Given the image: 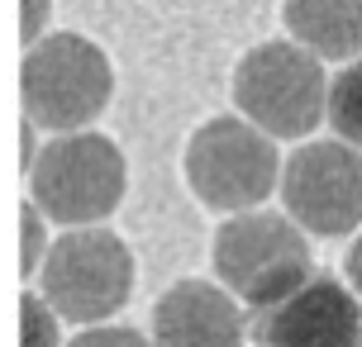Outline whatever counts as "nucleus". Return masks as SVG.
<instances>
[{"mask_svg": "<svg viewBox=\"0 0 362 347\" xmlns=\"http://www.w3.org/2000/svg\"><path fill=\"white\" fill-rule=\"evenodd\" d=\"M43 24H48V0H24V43L34 48V43H43Z\"/></svg>", "mask_w": 362, "mask_h": 347, "instance_id": "nucleus-15", "label": "nucleus"}, {"mask_svg": "<svg viewBox=\"0 0 362 347\" xmlns=\"http://www.w3.org/2000/svg\"><path fill=\"white\" fill-rule=\"evenodd\" d=\"M43 300L72 324H100L134 295V257L105 229H72L43 262Z\"/></svg>", "mask_w": 362, "mask_h": 347, "instance_id": "nucleus-6", "label": "nucleus"}, {"mask_svg": "<svg viewBox=\"0 0 362 347\" xmlns=\"http://www.w3.org/2000/svg\"><path fill=\"white\" fill-rule=\"evenodd\" d=\"M348 286H353V295L362 300V233H358V243L348 248Z\"/></svg>", "mask_w": 362, "mask_h": 347, "instance_id": "nucleus-16", "label": "nucleus"}, {"mask_svg": "<svg viewBox=\"0 0 362 347\" xmlns=\"http://www.w3.org/2000/svg\"><path fill=\"white\" fill-rule=\"evenodd\" d=\"M24 114L29 124L57 128V133H81L95 114L110 105L115 72L110 57L81 34H53L24 53L19 72Z\"/></svg>", "mask_w": 362, "mask_h": 347, "instance_id": "nucleus-4", "label": "nucleus"}, {"mask_svg": "<svg viewBox=\"0 0 362 347\" xmlns=\"http://www.w3.org/2000/svg\"><path fill=\"white\" fill-rule=\"evenodd\" d=\"M257 347H362V300L334 276H310L281 305L257 310Z\"/></svg>", "mask_w": 362, "mask_h": 347, "instance_id": "nucleus-8", "label": "nucleus"}, {"mask_svg": "<svg viewBox=\"0 0 362 347\" xmlns=\"http://www.w3.org/2000/svg\"><path fill=\"white\" fill-rule=\"evenodd\" d=\"M153 347H243L238 300L215 281H177L153 310Z\"/></svg>", "mask_w": 362, "mask_h": 347, "instance_id": "nucleus-9", "label": "nucleus"}, {"mask_svg": "<svg viewBox=\"0 0 362 347\" xmlns=\"http://www.w3.org/2000/svg\"><path fill=\"white\" fill-rule=\"evenodd\" d=\"M281 205L305 233L339 238L362 229V157L344 138L305 143L281 166Z\"/></svg>", "mask_w": 362, "mask_h": 347, "instance_id": "nucleus-7", "label": "nucleus"}, {"mask_svg": "<svg viewBox=\"0 0 362 347\" xmlns=\"http://www.w3.org/2000/svg\"><path fill=\"white\" fill-rule=\"evenodd\" d=\"M19 310H24V347H62V338H57V319H62V314H57L43 295H38V300L24 295Z\"/></svg>", "mask_w": 362, "mask_h": 347, "instance_id": "nucleus-12", "label": "nucleus"}, {"mask_svg": "<svg viewBox=\"0 0 362 347\" xmlns=\"http://www.w3.org/2000/svg\"><path fill=\"white\" fill-rule=\"evenodd\" d=\"M329 124L348 147H362V57L329 81Z\"/></svg>", "mask_w": 362, "mask_h": 347, "instance_id": "nucleus-11", "label": "nucleus"}, {"mask_svg": "<svg viewBox=\"0 0 362 347\" xmlns=\"http://www.w3.org/2000/svg\"><path fill=\"white\" fill-rule=\"evenodd\" d=\"M215 272L234 300L253 310H272L315 276V257L296 219L272 209H248L224 219V229L215 233Z\"/></svg>", "mask_w": 362, "mask_h": 347, "instance_id": "nucleus-1", "label": "nucleus"}, {"mask_svg": "<svg viewBox=\"0 0 362 347\" xmlns=\"http://www.w3.org/2000/svg\"><path fill=\"white\" fill-rule=\"evenodd\" d=\"M186 181L219 214H248L281 185V152L248 119H205L186 143Z\"/></svg>", "mask_w": 362, "mask_h": 347, "instance_id": "nucleus-2", "label": "nucleus"}, {"mask_svg": "<svg viewBox=\"0 0 362 347\" xmlns=\"http://www.w3.org/2000/svg\"><path fill=\"white\" fill-rule=\"evenodd\" d=\"M43 209H34V205H24V272L34 276V272H43V262H48V229H43Z\"/></svg>", "mask_w": 362, "mask_h": 347, "instance_id": "nucleus-13", "label": "nucleus"}, {"mask_svg": "<svg viewBox=\"0 0 362 347\" xmlns=\"http://www.w3.org/2000/svg\"><path fill=\"white\" fill-rule=\"evenodd\" d=\"M124 152L105 133H62L34 162V205L53 224L90 229L124 200Z\"/></svg>", "mask_w": 362, "mask_h": 347, "instance_id": "nucleus-5", "label": "nucleus"}, {"mask_svg": "<svg viewBox=\"0 0 362 347\" xmlns=\"http://www.w3.org/2000/svg\"><path fill=\"white\" fill-rule=\"evenodd\" d=\"M291 38L320 57H362V0H286Z\"/></svg>", "mask_w": 362, "mask_h": 347, "instance_id": "nucleus-10", "label": "nucleus"}, {"mask_svg": "<svg viewBox=\"0 0 362 347\" xmlns=\"http://www.w3.org/2000/svg\"><path fill=\"white\" fill-rule=\"evenodd\" d=\"M72 347H153L144 333L119 329V324H90L86 333H76Z\"/></svg>", "mask_w": 362, "mask_h": 347, "instance_id": "nucleus-14", "label": "nucleus"}, {"mask_svg": "<svg viewBox=\"0 0 362 347\" xmlns=\"http://www.w3.org/2000/svg\"><path fill=\"white\" fill-rule=\"evenodd\" d=\"M234 100L267 138H305L329 114V76L300 43H262L238 62Z\"/></svg>", "mask_w": 362, "mask_h": 347, "instance_id": "nucleus-3", "label": "nucleus"}]
</instances>
